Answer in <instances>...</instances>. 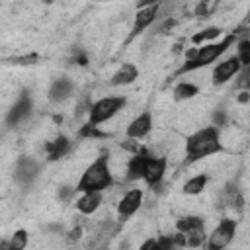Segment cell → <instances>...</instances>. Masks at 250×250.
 I'll use <instances>...</instances> for the list:
<instances>
[{"label": "cell", "instance_id": "7402d4cb", "mask_svg": "<svg viewBox=\"0 0 250 250\" xmlns=\"http://www.w3.org/2000/svg\"><path fill=\"white\" fill-rule=\"evenodd\" d=\"M27 240H29L27 230H25V229H18V230L12 234V238H10V242H8V248H10V250H23V248L27 246Z\"/></svg>", "mask_w": 250, "mask_h": 250}, {"label": "cell", "instance_id": "30bf717a", "mask_svg": "<svg viewBox=\"0 0 250 250\" xmlns=\"http://www.w3.org/2000/svg\"><path fill=\"white\" fill-rule=\"evenodd\" d=\"M31 109H33V102H31L29 94H27V92H21L20 98H18V102L8 109V113H6V123H8L10 127L21 123L23 119L29 117Z\"/></svg>", "mask_w": 250, "mask_h": 250}, {"label": "cell", "instance_id": "e0dca14e", "mask_svg": "<svg viewBox=\"0 0 250 250\" xmlns=\"http://www.w3.org/2000/svg\"><path fill=\"white\" fill-rule=\"evenodd\" d=\"M72 80L66 76H61L57 80H53L51 88H49V100L51 102H62L72 94Z\"/></svg>", "mask_w": 250, "mask_h": 250}, {"label": "cell", "instance_id": "52a82bcc", "mask_svg": "<svg viewBox=\"0 0 250 250\" xmlns=\"http://www.w3.org/2000/svg\"><path fill=\"white\" fill-rule=\"evenodd\" d=\"M166 166H168V160L164 156H146V162H145V168H143V178L150 188H156L164 174H166Z\"/></svg>", "mask_w": 250, "mask_h": 250}, {"label": "cell", "instance_id": "d4e9b609", "mask_svg": "<svg viewBox=\"0 0 250 250\" xmlns=\"http://www.w3.org/2000/svg\"><path fill=\"white\" fill-rule=\"evenodd\" d=\"M209 12H211V8H209V0H201L199 6L195 8V16H197V18H207Z\"/></svg>", "mask_w": 250, "mask_h": 250}, {"label": "cell", "instance_id": "8fae6325", "mask_svg": "<svg viewBox=\"0 0 250 250\" xmlns=\"http://www.w3.org/2000/svg\"><path fill=\"white\" fill-rule=\"evenodd\" d=\"M158 10H160V4H150V6H145V8H137V14H135V21H133V29H131L129 39H133L141 31H145L156 20Z\"/></svg>", "mask_w": 250, "mask_h": 250}, {"label": "cell", "instance_id": "ac0fdd59", "mask_svg": "<svg viewBox=\"0 0 250 250\" xmlns=\"http://www.w3.org/2000/svg\"><path fill=\"white\" fill-rule=\"evenodd\" d=\"M45 150H47V158H49V160H61L62 156L68 154V150H70V141H68L64 135H59L55 141H51V143L45 145Z\"/></svg>", "mask_w": 250, "mask_h": 250}, {"label": "cell", "instance_id": "277c9868", "mask_svg": "<svg viewBox=\"0 0 250 250\" xmlns=\"http://www.w3.org/2000/svg\"><path fill=\"white\" fill-rule=\"evenodd\" d=\"M123 105H125V98H121V96L100 98L98 102H94L88 107V121L94 125H102L104 121L111 119L119 109H123Z\"/></svg>", "mask_w": 250, "mask_h": 250}, {"label": "cell", "instance_id": "6da1fadb", "mask_svg": "<svg viewBox=\"0 0 250 250\" xmlns=\"http://www.w3.org/2000/svg\"><path fill=\"white\" fill-rule=\"evenodd\" d=\"M234 43H236V33H229L221 41H211V43H207L203 47L188 51L186 53V62L178 68L176 74H186V72H191V70H197V68H203V66L215 62Z\"/></svg>", "mask_w": 250, "mask_h": 250}, {"label": "cell", "instance_id": "4fadbf2b", "mask_svg": "<svg viewBox=\"0 0 250 250\" xmlns=\"http://www.w3.org/2000/svg\"><path fill=\"white\" fill-rule=\"evenodd\" d=\"M146 156H148V150L139 146L133 156L129 158L127 162V180L135 182V180H141L143 178V168H145V162H146Z\"/></svg>", "mask_w": 250, "mask_h": 250}, {"label": "cell", "instance_id": "cb8c5ba5", "mask_svg": "<svg viewBox=\"0 0 250 250\" xmlns=\"http://www.w3.org/2000/svg\"><path fill=\"white\" fill-rule=\"evenodd\" d=\"M238 61L242 66H248L250 64V41L248 39H240L238 41V53H236Z\"/></svg>", "mask_w": 250, "mask_h": 250}, {"label": "cell", "instance_id": "ffe728a7", "mask_svg": "<svg viewBox=\"0 0 250 250\" xmlns=\"http://www.w3.org/2000/svg\"><path fill=\"white\" fill-rule=\"evenodd\" d=\"M221 33H223L221 27H217V25H209V27L197 31V33L191 37V43H193V45H201V43H205V41H213V39L221 37Z\"/></svg>", "mask_w": 250, "mask_h": 250}, {"label": "cell", "instance_id": "4dcf8cb0", "mask_svg": "<svg viewBox=\"0 0 250 250\" xmlns=\"http://www.w3.org/2000/svg\"><path fill=\"white\" fill-rule=\"evenodd\" d=\"M248 100H250V92H248V90H242V92L238 94V102H240V104H248Z\"/></svg>", "mask_w": 250, "mask_h": 250}, {"label": "cell", "instance_id": "3957f363", "mask_svg": "<svg viewBox=\"0 0 250 250\" xmlns=\"http://www.w3.org/2000/svg\"><path fill=\"white\" fill-rule=\"evenodd\" d=\"M113 186V178L109 172V156L102 152L82 174L76 184V191H104Z\"/></svg>", "mask_w": 250, "mask_h": 250}, {"label": "cell", "instance_id": "1f68e13d", "mask_svg": "<svg viewBox=\"0 0 250 250\" xmlns=\"http://www.w3.org/2000/svg\"><path fill=\"white\" fill-rule=\"evenodd\" d=\"M43 2H55V0H43Z\"/></svg>", "mask_w": 250, "mask_h": 250}, {"label": "cell", "instance_id": "9a60e30c", "mask_svg": "<svg viewBox=\"0 0 250 250\" xmlns=\"http://www.w3.org/2000/svg\"><path fill=\"white\" fill-rule=\"evenodd\" d=\"M102 205V191H82V195L76 199V209L82 215H92Z\"/></svg>", "mask_w": 250, "mask_h": 250}, {"label": "cell", "instance_id": "484cf974", "mask_svg": "<svg viewBox=\"0 0 250 250\" xmlns=\"http://www.w3.org/2000/svg\"><path fill=\"white\" fill-rule=\"evenodd\" d=\"M225 123H227V113H225L223 109L215 111V115H213V125H215V127H221V125H225Z\"/></svg>", "mask_w": 250, "mask_h": 250}, {"label": "cell", "instance_id": "2e32d148", "mask_svg": "<svg viewBox=\"0 0 250 250\" xmlns=\"http://www.w3.org/2000/svg\"><path fill=\"white\" fill-rule=\"evenodd\" d=\"M176 230L182 232L184 236L197 234V232H203L205 230V221H203V217L188 215V217H182V219L176 221Z\"/></svg>", "mask_w": 250, "mask_h": 250}, {"label": "cell", "instance_id": "f546056e", "mask_svg": "<svg viewBox=\"0 0 250 250\" xmlns=\"http://www.w3.org/2000/svg\"><path fill=\"white\" fill-rule=\"evenodd\" d=\"M162 0H137V8H145V6H150V4H160Z\"/></svg>", "mask_w": 250, "mask_h": 250}, {"label": "cell", "instance_id": "7c38bea8", "mask_svg": "<svg viewBox=\"0 0 250 250\" xmlns=\"http://www.w3.org/2000/svg\"><path fill=\"white\" fill-rule=\"evenodd\" d=\"M150 129H152V115H150V111H143V113H139L129 125H127V137L129 139H137V141H141V139H145L148 133H150Z\"/></svg>", "mask_w": 250, "mask_h": 250}, {"label": "cell", "instance_id": "5bb4252c", "mask_svg": "<svg viewBox=\"0 0 250 250\" xmlns=\"http://www.w3.org/2000/svg\"><path fill=\"white\" fill-rule=\"evenodd\" d=\"M139 78V68L133 62H123L111 76V86H127Z\"/></svg>", "mask_w": 250, "mask_h": 250}, {"label": "cell", "instance_id": "5b68a950", "mask_svg": "<svg viewBox=\"0 0 250 250\" xmlns=\"http://www.w3.org/2000/svg\"><path fill=\"white\" fill-rule=\"evenodd\" d=\"M234 234H236V221H234V219H223V221L213 229V232L209 234L205 246H207L209 250H223V248H227V246L232 242Z\"/></svg>", "mask_w": 250, "mask_h": 250}, {"label": "cell", "instance_id": "44dd1931", "mask_svg": "<svg viewBox=\"0 0 250 250\" xmlns=\"http://www.w3.org/2000/svg\"><path fill=\"white\" fill-rule=\"evenodd\" d=\"M199 90H197V86L195 84H191V82H180L176 88H174V100L176 102H184V100H191L195 94H197Z\"/></svg>", "mask_w": 250, "mask_h": 250}, {"label": "cell", "instance_id": "4316f807", "mask_svg": "<svg viewBox=\"0 0 250 250\" xmlns=\"http://www.w3.org/2000/svg\"><path fill=\"white\" fill-rule=\"evenodd\" d=\"M14 64H29L33 61H37V55H25V57H18V59H12Z\"/></svg>", "mask_w": 250, "mask_h": 250}, {"label": "cell", "instance_id": "9c48e42d", "mask_svg": "<svg viewBox=\"0 0 250 250\" xmlns=\"http://www.w3.org/2000/svg\"><path fill=\"white\" fill-rule=\"evenodd\" d=\"M143 189L141 188H133L129 191H125V195L119 199L117 203V215H119V221H127L129 217H133L139 209H141V203H143Z\"/></svg>", "mask_w": 250, "mask_h": 250}, {"label": "cell", "instance_id": "603a6c76", "mask_svg": "<svg viewBox=\"0 0 250 250\" xmlns=\"http://www.w3.org/2000/svg\"><path fill=\"white\" fill-rule=\"evenodd\" d=\"M100 125H94V123H84L82 127H80V131H78V135L80 137H84V139H104V137H109V133H104V131H100L98 129Z\"/></svg>", "mask_w": 250, "mask_h": 250}, {"label": "cell", "instance_id": "f1b7e54d", "mask_svg": "<svg viewBox=\"0 0 250 250\" xmlns=\"http://www.w3.org/2000/svg\"><path fill=\"white\" fill-rule=\"evenodd\" d=\"M82 236V229L80 227H74L70 232H68V240H76V238H80Z\"/></svg>", "mask_w": 250, "mask_h": 250}, {"label": "cell", "instance_id": "7a4b0ae2", "mask_svg": "<svg viewBox=\"0 0 250 250\" xmlns=\"http://www.w3.org/2000/svg\"><path fill=\"white\" fill-rule=\"evenodd\" d=\"M223 150L221 139H219V129L215 125L203 127L195 133H191L186 141V162H197L201 158H207L211 154H217Z\"/></svg>", "mask_w": 250, "mask_h": 250}, {"label": "cell", "instance_id": "d6986e66", "mask_svg": "<svg viewBox=\"0 0 250 250\" xmlns=\"http://www.w3.org/2000/svg\"><path fill=\"white\" fill-rule=\"evenodd\" d=\"M207 182H209L207 174H197V176H191V178H189V180L184 184L182 191H184L186 195H199V193L205 189Z\"/></svg>", "mask_w": 250, "mask_h": 250}, {"label": "cell", "instance_id": "8992f818", "mask_svg": "<svg viewBox=\"0 0 250 250\" xmlns=\"http://www.w3.org/2000/svg\"><path fill=\"white\" fill-rule=\"evenodd\" d=\"M37 176H39V164H37V160L31 158V156H20L18 158V164H16V172H14L16 182L21 188H29L35 182Z\"/></svg>", "mask_w": 250, "mask_h": 250}, {"label": "cell", "instance_id": "ba28073f", "mask_svg": "<svg viewBox=\"0 0 250 250\" xmlns=\"http://www.w3.org/2000/svg\"><path fill=\"white\" fill-rule=\"evenodd\" d=\"M242 68H244V66L240 64L238 57H236V55H232V57H229V59L221 61V62H219V64L213 68V74H211V82H213L215 86H221V84L229 82L232 76L240 74V70H242Z\"/></svg>", "mask_w": 250, "mask_h": 250}, {"label": "cell", "instance_id": "83f0119b", "mask_svg": "<svg viewBox=\"0 0 250 250\" xmlns=\"http://www.w3.org/2000/svg\"><path fill=\"white\" fill-rule=\"evenodd\" d=\"M121 146H123L125 150H131V152H135V150L139 148L137 139H129V137H127V141H125V143H121Z\"/></svg>", "mask_w": 250, "mask_h": 250}]
</instances>
